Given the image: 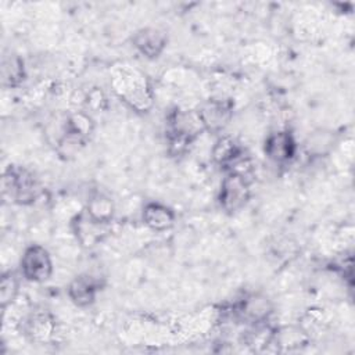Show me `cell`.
<instances>
[{"instance_id":"cell-1","label":"cell","mask_w":355,"mask_h":355,"mask_svg":"<svg viewBox=\"0 0 355 355\" xmlns=\"http://www.w3.org/2000/svg\"><path fill=\"white\" fill-rule=\"evenodd\" d=\"M39 187L35 176L15 165H8L1 178V197L6 201L28 205L37 197Z\"/></svg>"},{"instance_id":"cell-2","label":"cell","mask_w":355,"mask_h":355,"mask_svg":"<svg viewBox=\"0 0 355 355\" xmlns=\"http://www.w3.org/2000/svg\"><path fill=\"white\" fill-rule=\"evenodd\" d=\"M250 194V183L247 176L227 172L220 183L218 201L225 212L234 214L248 202Z\"/></svg>"},{"instance_id":"cell-3","label":"cell","mask_w":355,"mask_h":355,"mask_svg":"<svg viewBox=\"0 0 355 355\" xmlns=\"http://www.w3.org/2000/svg\"><path fill=\"white\" fill-rule=\"evenodd\" d=\"M21 273L26 280L33 283L49 280L53 273V262L49 251L39 244L26 247L21 258Z\"/></svg>"},{"instance_id":"cell-4","label":"cell","mask_w":355,"mask_h":355,"mask_svg":"<svg viewBox=\"0 0 355 355\" xmlns=\"http://www.w3.org/2000/svg\"><path fill=\"white\" fill-rule=\"evenodd\" d=\"M273 312L272 301L263 294H250L244 297L234 308L236 316L251 324H259L265 322Z\"/></svg>"},{"instance_id":"cell-5","label":"cell","mask_w":355,"mask_h":355,"mask_svg":"<svg viewBox=\"0 0 355 355\" xmlns=\"http://www.w3.org/2000/svg\"><path fill=\"white\" fill-rule=\"evenodd\" d=\"M233 104L229 100H209L202 104L197 114L204 126L209 132H220L230 121Z\"/></svg>"},{"instance_id":"cell-6","label":"cell","mask_w":355,"mask_h":355,"mask_svg":"<svg viewBox=\"0 0 355 355\" xmlns=\"http://www.w3.org/2000/svg\"><path fill=\"white\" fill-rule=\"evenodd\" d=\"M265 154L276 164L291 161L297 153V143L290 130H277L270 133L265 140Z\"/></svg>"},{"instance_id":"cell-7","label":"cell","mask_w":355,"mask_h":355,"mask_svg":"<svg viewBox=\"0 0 355 355\" xmlns=\"http://www.w3.org/2000/svg\"><path fill=\"white\" fill-rule=\"evenodd\" d=\"M212 157L226 169V172H234L237 166L247 165L243 147L229 136H223L215 143L212 148Z\"/></svg>"},{"instance_id":"cell-8","label":"cell","mask_w":355,"mask_h":355,"mask_svg":"<svg viewBox=\"0 0 355 355\" xmlns=\"http://www.w3.org/2000/svg\"><path fill=\"white\" fill-rule=\"evenodd\" d=\"M133 46L147 58H157L165 50L168 36L158 28H141L132 37Z\"/></svg>"},{"instance_id":"cell-9","label":"cell","mask_w":355,"mask_h":355,"mask_svg":"<svg viewBox=\"0 0 355 355\" xmlns=\"http://www.w3.org/2000/svg\"><path fill=\"white\" fill-rule=\"evenodd\" d=\"M55 330L54 318L46 311H35L22 322V333L36 343L47 341Z\"/></svg>"},{"instance_id":"cell-10","label":"cell","mask_w":355,"mask_h":355,"mask_svg":"<svg viewBox=\"0 0 355 355\" xmlns=\"http://www.w3.org/2000/svg\"><path fill=\"white\" fill-rule=\"evenodd\" d=\"M98 291L97 280L90 275L76 276L68 286L69 300L80 308L89 306L96 301V294Z\"/></svg>"},{"instance_id":"cell-11","label":"cell","mask_w":355,"mask_h":355,"mask_svg":"<svg viewBox=\"0 0 355 355\" xmlns=\"http://www.w3.org/2000/svg\"><path fill=\"white\" fill-rule=\"evenodd\" d=\"M143 222L154 232H165L175 223V212L161 202H147L143 208Z\"/></svg>"},{"instance_id":"cell-12","label":"cell","mask_w":355,"mask_h":355,"mask_svg":"<svg viewBox=\"0 0 355 355\" xmlns=\"http://www.w3.org/2000/svg\"><path fill=\"white\" fill-rule=\"evenodd\" d=\"M1 85L4 87H18L25 79L24 61L18 54L10 53L3 55L0 67Z\"/></svg>"},{"instance_id":"cell-13","label":"cell","mask_w":355,"mask_h":355,"mask_svg":"<svg viewBox=\"0 0 355 355\" xmlns=\"http://www.w3.org/2000/svg\"><path fill=\"white\" fill-rule=\"evenodd\" d=\"M73 226L76 237L80 241V244L85 247H92L101 239V232L105 225L93 220L87 215V212L83 211L73 220Z\"/></svg>"},{"instance_id":"cell-14","label":"cell","mask_w":355,"mask_h":355,"mask_svg":"<svg viewBox=\"0 0 355 355\" xmlns=\"http://www.w3.org/2000/svg\"><path fill=\"white\" fill-rule=\"evenodd\" d=\"M85 211L93 220L103 225H108L114 215V204L110 197L101 193H96L90 197Z\"/></svg>"},{"instance_id":"cell-15","label":"cell","mask_w":355,"mask_h":355,"mask_svg":"<svg viewBox=\"0 0 355 355\" xmlns=\"http://www.w3.org/2000/svg\"><path fill=\"white\" fill-rule=\"evenodd\" d=\"M19 291V280L14 272H6L1 275L0 280V306L1 309H6L8 305H11Z\"/></svg>"}]
</instances>
